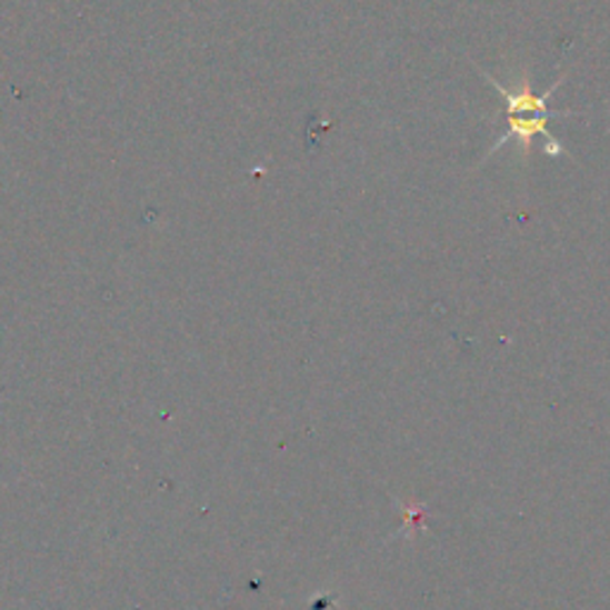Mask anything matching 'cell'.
<instances>
[{
  "label": "cell",
  "instance_id": "obj_2",
  "mask_svg": "<svg viewBox=\"0 0 610 610\" xmlns=\"http://www.w3.org/2000/svg\"><path fill=\"white\" fill-rule=\"evenodd\" d=\"M484 79L489 81V84L497 87V91L501 93V98L506 101V118H513V114H541V112H551L549 108V98L553 96V91L558 89V84L551 87V91L547 96H534L532 93V81L527 74L520 77L518 84L510 89V87H503L501 81L493 79L491 74L484 72Z\"/></svg>",
  "mask_w": 610,
  "mask_h": 610
},
{
  "label": "cell",
  "instance_id": "obj_1",
  "mask_svg": "<svg viewBox=\"0 0 610 610\" xmlns=\"http://www.w3.org/2000/svg\"><path fill=\"white\" fill-rule=\"evenodd\" d=\"M560 114H572V112H560V110H551V112H541V114H513V118H508V131L506 134L491 146V153H497L501 146H506V141L516 139L518 141V151L522 156V160H527V156H530L532 151V139L537 134H543L547 137V124L556 118H560Z\"/></svg>",
  "mask_w": 610,
  "mask_h": 610
}]
</instances>
